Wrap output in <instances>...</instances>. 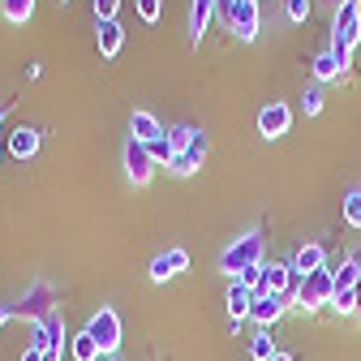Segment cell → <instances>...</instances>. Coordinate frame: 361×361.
I'll return each instance as SVG.
<instances>
[{
  "instance_id": "cell-1",
  "label": "cell",
  "mask_w": 361,
  "mask_h": 361,
  "mask_svg": "<svg viewBox=\"0 0 361 361\" xmlns=\"http://www.w3.org/2000/svg\"><path fill=\"white\" fill-rule=\"evenodd\" d=\"M357 43H361V0H344V5L336 9V22H331V52H336V61L344 69L353 61Z\"/></svg>"
},
{
  "instance_id": "cell-2",
  "label": "cell",
  "mask_w": 361,
  "mask_h": 361,
  "mask_svg": "<svg viewBox=\"0 0 361 361\" xmlns=\"http://www.w3.org/2000/svg\"><path fill=\"white\" fill-rule=\"evenodd\" d=\"M254 262H262V237H258V233L237 237L228 250L219 254V271H224V276H233V280L241 276L245 267H254Z\"/></svg>"
},
{
  "instance_id": "cell-3",
  "label": "cell",
  "mask_w": 361,
  "mask_h": 361,
  "mask_svg": "<svg viewBox=\"0 0 361 361\" xmlns=\"http://www.w3.org/2000/svg\"><path fill=\"white\" fill-rule=\"evenodd\" d=\"M86 331L95 336V344H99L104 357H116V348H121V314H116L112 305H99L95 319L86 323Z\"/></svg>"
},
{
  "instance_id": "cell-4",
  "label": "cell",
  "mask_w": 361,
  "mask_h": 361,
  "mask_svg": "<svg viewBox=\"0 0 361 361\" xmlns=\"http://www.w3.org/2000/svg\"><path fill=\"white\" fill-rule=\"evenodd\" d=\"M331 297H336V280H331V271L323 267V271H314V276H305L301 280V293H297V310H319V305H331Z\"/></svg>"
},
{
  "instance_id": "cell-5",
  "label": "cell",
  "mask_w": 361,
  "mask_h": 361,
  "mask_svg": "<svg viewBox=\"0 0 361 361\" xmlns=\"http://www.w3.org/2000/svg\"><path fill=\"white\" fill-rule=\"evenodd\" d=\"M155 159H151V151H147V142H138V138H129L125 142V176L133 180V185H147V180L155 176Z\"/></svg>"
},
{
  "instance_id": "cell-6",
  "label": "cell",
  "mask_w": 361,
  "mask_h": 361,
  "mask_svg": "<svg viewBox=\"0 0 361 361\" xmlns=\"http://www.w3.org/2000/svg\"><path fill=\"white\" fill-rule=\"evenodd\" d=\"M224 18H228V30L241 43H254L258 39V0H254V5H228V9H224Z\"/></svg>"
},
{
  "instance_id": "cell-7",
  "label": "cell",
  "mask_w": 361,
  "mask_h": 361,
  "mask_svg": "<svg viewBox=\"0 0 361 361\" xmlns=\"http://www.w3.org/2000/svg\"><path fill=\"white\" fill-rule=\"evenodd\" d=\"M207 147H211V142H207V133H202V129H194L190 151H180V155H176L168 168H172L176 176H190V172H198V168H202V159H207Z\"/></svg>"
},
{
  "instance_id": "cell-8",
  "label": "cell",
  "mask_w": 361,
  "mask_h": 361,
  "mask_svg": "<svg viewBox=\"0 0 361 361\" xmlns=\"http://www.w3.org/2000/svg\"><path fill=\"white\" fill-rule=\"evenodd\" d=\"M288 121H293L288 104L271 99V104H267V108L258 112V133H262V138H280V133H288Z\"/></svg>"
},
{
  "instance_id": "cell-9",
  "label": "cell",
  "mask_w": 361,
  "mask_h": 361,
  "mask_svg": "<svg viewBox=\"0 0 361 361\" xmlns=\"http://www.w3.org/2000/svg\"><path fill=\"white\" fill-rule=\"evenodd\" d=\"M323 262H327L323 245H319V241H305V245L293 254V262H288V267H293V276H301V280H305V276H314V271H323Z\"/></svg>"
},
{
  "instance_id": "cell-10",
  "label": "cell",
  "mask_w": 361,
  "mask_h": 361,
  "mask_svg": "<svg viewBox=\"0 0 361 361\" xmlns=\"http://www.w3.org/2000/svg\"><path fill=\"white\" fill-rule=\"evenodd\" d=\"M185 267H190V254H185V250H168V254H159V258L151 262V280H155V284H168V280L180 276Z\"/></svg>"
},
{
  "instance_id": "cell-11",
  "label": "cell",
  "mask_w": 361,
  "mask_h": 361,
  "mask_svg": "<svg viewBox=\"0 0 361 361\" xmlns=\"http://www.w3.org/2000/svg\"><path fill=\"white\" fill-rule=\"evenodd\" d=\"M224 301H228V319H233V331H237L250 319V310H254V288H245L241 280H233V288H228Z\"/></svg>"
},
{
  "instance_id": "cell-12",
  "label": "cell",
  "mask_w": 361,
  "mask_h": 361,
  "mask_svg": "<svg viewBox=\"0 0 361 361\" xmlns=\"http://www.w3.org/2000/svg\"><path fill=\"white\" fill-rule=\"evenodd\" d=\"M284 310H288L284 297H276V293H258V297H254V310H250V319H254L258 327H271Z\"/></svg>"
},
{
  "instance_id": "cell-13",
  "label": "cell",
  "mask_w": 361,
  "mask_h": 361,
  "mask_svg": "<svg viewBox=\"0 0 361 361\" xmlns=\"http://www.w3.org/2000/svg\"><path fill=\"white\" fill-rule=\"evenodd\" d=\"M293 288V267H284V262H271L267 271H262V284H258V293H276V297H284ZM254 293V297H258Z\"/></svg>"
},
{
  "instance_id": "cell-14",
  "label": "cell",
  "mask_w": 361,
  "mask_h": 361,
  "mask_svg": "<svg viewBox=\"0 0 361 361\" xmlns=\"http://www.w3.org/2000/svg\"><path fill=\"white\" fill-rule=\"evenodd\" d=\"M215 9H219V0H194V5H190V43H202Z\"/></svg>"
},
{
  "instance_id": "cell-15",
  "label": "cell",
  "mask_w": 361,
  "mask_h": 361,
  "mask_svg": "<svg viewBox=\"0 0 361 361\" xmlns=\"http://www.w3.org/2000/svg\"><path fill=\"white\" fill-rule=\"evenodd\" d=\"M164 125L151 116V112H133L129 116V138H138V142H155V138H164Z\"/></svg>"
},
{
  "instance_id": "cell-16",
  "label": "cell",
  "mask_w": 361,
  "mask_h": 361,
  "mask_svg": "<svg viewBox=\"0 0 361 361\" xmlns=\"http://www.w3.org/2000/svg\"><path fill=\"white\" fill-rule=\"evenodd\" d=\"M35 151H39V129H35V125H18V129L9 133V155L30 159Z\"/></svg>"
},
{
  "instance_id": "cell-17",
  "label": "cell",
  "mask_w": 361,
  "mask_h": 361,
  "mask_svg": "<svg viewBox=\"0 0 361 361\" xmlns=\"http://www.w3.org/2000/svg\"><path fill=\"white\" fill-rule=\"evenodd\" d=\"M95 39H99V52L104 56H116L121 43H125V30H121L116 18H108V22H95Z\"/></svg>"
},
{
  "instance_id": "cell-18",
  "label": "cell",
  "mask_w": 361,
  "mask_h": 361,
  "mask_svg": "<svg viewBox=\"0 0 361 361\" xmlns=\"http://www.w3.org/2000/svg\"><path fill=\"white\" fill-rule=\"evenodd\" d=\"M280 348H276V340H271V327H258L254 331V340H250V357L254 361H271Z\"/></svg>"
},
{
  "instance_id": "cell-19",
  "label": "cell",
  "mask_w": 361,
  "mask_h": 361,
  "mask_svg": "<svg viewBox=\"0 0 361 361\" xmlns=\"http://www.w3.org/2000/svg\"><path fill=\"white\" fill-rule=\"evenodd\" d=\"M69 353H73V361H99V357H104V353H99V344H95V336H90V331H78Z\"/></svg>"
},
{
  "instance_id": "cell-20",
  "label": "cell",
  "mask_w": 361,
  "mask_h": 361,
  "mask_svg": "<svg viewBox=\"0 0 361 361\" xmlns=\"http://www.w3.org/2000/svg\"><path fill=\"white\" fill-rule=\"evenodd\" d=\"M0 13H5L9 22H30L35 0H0Z\"/></svg>"
},
{
  "instance_id": "cell-21",
  "label": "cell",
  "mask_w": 361,
  "mask_h": 361,
  "mask_svg": "<svg viewBox=\"0 0 361 361\" xmlns=\"http://www.w3.org/2000/svg\"><path fill=\"white\" fill-rule=\"evenodd\" d=\"M340 69H344V65L336 61V52H331V48H327L323 56H314V78H319V82H327V78H340Z\"/></svg>"
},
{
  "instance_id": "cell-22",
  "label": "cell",
  "mask_w": 361,
  "mask_h": 361,
  "mask_svg": "<svg viewBox=\"0 0 361 361\" xmlns=\"http://www.w3.org/2000/svg\"><path fill=\"white\" fill-rule=\"evenodd\" d=\"M190 138H194V125H172L168 129V147L180 155V151H190Z\"/></svg>"
},
{
  "instance_id": "cell-23",
  "label": "cell",
  "mask_w": 361,
  "mask_h": 361,
  "mask_svg": "<svg viewBox=\"0 0 361 361\" xmlns=\"http://www.w3.org/2000/svg\"><path fill=\"white\" fill-rule=\"evenodd\" d=\"M344 219H348V228H361V185L348 190V198H344Z\"/></svg>"
},
{
  "instance_id": "cell-24",
  "label": "cell",
  "mask_w": 361,
  "mask_h": 361,
  "mask_svg": "<svg viewBox=\"0 0 361 361\" xmlns=\"http://www.w3.org/2000/svg\"><path fill=\"white\" fill-rule=\"evenodd\" d=\"M301 108H305V116H319L323 112V86H310L301 95Z\"/></svg>"
},
{
  "instance_id": "cell-25",
  "label": "cell",
  "mask_w": 361,
  "mask_h": 361,
  "mask_svg": "<svg viewBox=\"0 0 361 361\" xmlns=\"http://www.w3.org/2000/svg\"><path fill=\"white\" fill-rule=\"evenodd\" d=\"M262 271H267V262H254V267H245V271H241L237 280H241L245 288H254V293H258V284H262Z\"/></svg>"
},
{
  "instance_id": "cell-26",
  "label": "cell",
  "mask_w": 361,
  "mask_h": 361,
  "mask_svg": "<svg viewBox=\"0 0 361 361\" xmlns=\"http://www.w3.org/2000/svg\"><path fill=\"white\" fill-rule=\"evenodd\" d=\"M284 13H288V22H305L310 18V0H284Z\"/></svg>"
},
{
  "instance_id": "cell-27",
  "label": "cell",
  "mask_w": 361,
  "mask_h": 361,
  "mask_svg": "<svg viewBox=\"0 0 361 361\" xmlns=\"http://www.w3.org/2000/svg\"><path fill=\"white\" fill-rule=\"evenodd\" d=\"M90 5H95V22H108V18H116L121 0H90Z\"/></svg>"
},
{
  "instance_id": "cell-28",
  "label": "cell",
  "mask_w": 361,
  "mask_h": 361,
  "mask_svg": "<svg viewBox=\"0 0 361 361\" xmlns=\"http://www.w3.org/2000/svg\"><path fill=\"white\" fill-rule=\"evenodd\" d=\"M331 305H336L340 314H357V288H353V293H336Z\"/></svg>"
},
{
  "instance_id": "cell-29",
  "label": "cell",
  "mask_w": 361,
  "mask_h": 361,
  "mask_svg": "<svg viewBox=\"0 0 361 361\" xmlns=\"http://www.w3.org/2000/svg\"><path fill=\"white\" fill-rule=\"evenodd\" d=\"M159 9H164V0H138V18L142 22H159Z\"/></svg>"
},
{
  "instance_id": "cell-30",
  "label": "cell",
  "mask_w": 361,
  "mask_h": 361,
  "mask_svg": "<svg viewBox=\"0 0 361 361\" xmlns=\"http://www.w3.org/2000/svg\"><path fill=\"white\" fill-rule=\"evenodd\" d=\"M22 361H43V348H35V344H30V348L22 353Z\"/></svg>"
},
{
  "instance_id": "cell-31",
  "label": "cell",
  "mask_w": 361,
  "mask_h": 361,
  "mask_svg": "<svg viewBox=\"0 0 361 361\" xmlns=\"http://www.w3.org/2000/svg\"><path fill=\"white\" fill-rule=\"evenodd\" d=\"M219 5H224V9H228V5H254V0H219Z\"/></svg>"
},
{
  "instance_id": "cell-32",
  "label": "cell",
  "mask_w": 361,
  "mask_h": 361,
  "mask_svg": "<svg viewBox=\"0 0 361 361\" xmlns=\"http://www.w3.org/2000/svg\"><path fill=\"white\" fill-rule=\"evenodd\" d=\"M271 361H293V357H288V353H276V357H271Z\"/></svg>"
},
{
  "instance_id": "cell-33",
  "label": "cell",
  "mask_w": 361,
  "mask_h": 361,
  "mask_svg": "<svg viewBox=\"0 0 361 361\" xmlns=\"http://www.w3.org/2000/svg\"><path fill=\"white\" fill-rule=\"evenodd\" d=\"M357 314H361V280H357Z\"/></svg>"
},
{
  "instance_id": "cell-34",
  "label": "cell",
  "mask_w": 361,
  "mask_h": 361,
  "mask_svg": "<svg viewBox=\"0 0 361 361\" xmlns=\"http://www.w3.org/2000/svg\"><path fill=\"white\" fill-rule=\"evenodd\" d=\"M5 319H9V310H0V327H5Z\"/></svg>"
},
{
  "instance_id": "cell-35",
  "label": "cell",
  "mask_w": 361,
  "mask_h": 361,
  "mask_svg": "<svg viewBox=\"0 0 361 361\" xmlns=\"http://www.w3.org/2000/svg\"><path fill=\"white\" fill-rule=\"evenodd\" d=\"M104 361H116V357H104Z\"/></svg>"
},
{
  "instance_id": "cell-36",
  "label": "cell",
  "mask_w": 361,
  "mask_h": 361,
  "mask_svg": "<svg viewBox=\"0 0 361 361\" xmlns=\"http://www.w3.org/2000/svg\"><path fill=\"white\" fill-rule=\"evenodd\" d=\"M61 5H69V0H61Z\"/></svg>"
},
{
  "instance_id": "cell-37",
  "label": "cell",
  "mask_w": 361,
  "mask_h": 361,
  "mask_svg": "<svg viewBox=\"0 0 361 361\" xmlns=\"http://www.w3.org/2000/svg\"><path fill=\"white\" fill-rule=\"evenodd\" d=\"M340 5H344V0H340Z\"/></svg>"
}]
</instances>
